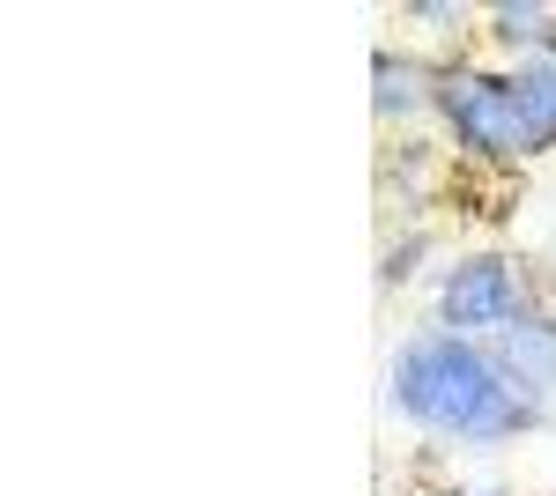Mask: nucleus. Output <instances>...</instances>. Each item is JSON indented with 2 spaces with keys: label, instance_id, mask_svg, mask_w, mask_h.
Segmentation results:
<instances>
[{
  "label": "nucleus",
  "instance_id": "3",
  "mask_svg": "<svg viewBox=\"0 0 556 496\" xmlns=\"http://www.w3.org/2000/svg\"><path fill=\"white\" fill-rule=\"evenodd\" d=\"M527 304H534V282H527L519 259H505V252H460V259L438 275L430 319L445 333H468V341H497Z\"/></svg>",
  "mask_w": 556,
  "mask_h": 496
},
{
  "label": "nucleus",
  "instance_id": "6",
  "mask_svg": "<svg viewBox=\"0 0 556 496\" xmlns=\"http://www.w3.org/2000/svg\"><path fill=\"white\" fill-rule=\"evenodd\" d=\"M505 97H513V126H519V149L527 164L556 149V60H519L505 67Z\"/></svg>",
  "mask_w": 556,
  "mask_h": 496
},
{
  "label": "nucleus",
  "instance_id": "2",
  "mask_svg": "<svg viewBox=\"0 0 556 496\" xmlns=\"http://www.w3.org/2000/svg\"><path fill=\"white\" fill-rule=\"evenodd\" d=\"M430 119L445 126V141L482 170H513L527 164L513 126V97H505V75L497 67H475V60H438V104Z\"/></svg>",
  "mask_w": 556,
  "mask_h": 496
},
{
  "label": "nucleus",
  "instance_id": "8",
  "mask_svg": "<svg viewBox=\"0 0 556 496\" xmlns=\"http://www.w3.org/2000/svg\"><path fill=\"white\" fill-rule=\"evenodd\" d=\"M401 15H408V23H430V30H453V23H468L453 0H416V8H401Z\"/></svg>",
  "mask_w": 556,
  "mask_h": 496
},
{
  "label": "nucleus",
  "instance_id": "5",
  "mask_svg": "<svg viewBox=\"0 0 556 496\" xmlns=\"http://www.w3.org/2000/svg\"><path fill=\"white\" fill-rule=\"evenodd\" d=\"M430 104H438V67L416 60V52L379 44L371 52V112H379V126H408V119H424Z\"/></svg>",
  "mask_w": 556,
  "mask_h": 496
},
{
  "label": "nucleus",
  "instance_id": "7",
  "mask_svg": "<svg viewBox=\"0 0 556 496\" xmlns=\"http://www.w3.org/2000/svg\"><path fill=\"white\" fill-rule=\"evenodd\" d=\"M430 252L424 230H408L401 245H386V267H379V290H401V282H416V259Z\"/></svg>",
  "mask_w": 556,
  "mask_h": 496
},
{
  "label": "nucleus",
  "instance_id": "1",
  "mask_svg": "<svg viewBox=\"0 0 556 496\" xmlns=\"http://www.w3.org/2000/svg\"><path fill=\"white\" fill-rule=\"evenodd\" d=\"M386 408L401 415L416 437L453 445V453H497V445H519V437L556 422V400L519 385L490 356V341L445 333L438 319L401 333V348L386 364Z\"/></svg>",
  "mask_w": 556,
  "mask_h": 496
},
{
  "label": "nucleus",
  "instance_id": "4",
  "mask_svg": "<svg viewBox=\"0 0 556 496\" xmlns=\"http://www.w3.org/2000/svg\"><path fill=\"white\" fill-rule=\"evenodd\" d=\"M490 356H497L519 385H534L542 400H556V304H549V296L534 290V304L490 341Z\"/></svg>",
  "mask_w": 556,
  "mask_h": 496
},
{
  "label": "nucleus",
  "instance_id": "9",
  "mask_svg": "<svg viewBox=\"0 0 556 496\" xmlns=\"http://www.w3.org/2000/svg\"><path fill=\"white\" fill-rule=\"evenodd\" d=\"M468 496H513V489H468Z\"/></svg>",
  "mask_w": 556,
  "mask_h": 496
}]
</instances>
